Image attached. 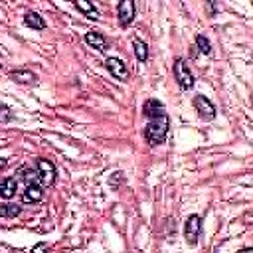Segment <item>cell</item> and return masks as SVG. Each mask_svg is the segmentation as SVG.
<instances>
[{"mask_svg": "<svg viewBox=\"0 0 253 253\" xmlns=\"http://www.w3.org/2000/svg\"><path fill=\"white\" fill-rule=\"evenodd\" d=\"M168 126H170V119H168L166 113L160 115V117H156V119H150L146 123V126H144V138H146V142L150 146L162 144L164 138H166V134H168Z\"/></svg>", "mask_w": 253, "mask_h": 253, "instance_id": "6da1fadb", "label": "cell"}, {"mask_svg": "<svg viewBox=\"0 0 253 253\" xmlns=\"http://www.w3.org/2000/svg\"><path fill=\"white\" fill-rule=\"evenodd\" d=\"M174 77H176L178 85H180L184 91H190V89L194 87V83H196L194 73L190 71V65L186 63L184 57H178V59L174 61Z\"/></svg>", "mask_w": 253, "mask_h": 253, "instance_id": "7a4b0ae2", "label": "cell"}, {"mask_svg": "<svg viewBox=\"0 0 253 253\" xmlns=\"http://www.w3.org/2000/svg\"><path fill=\"white\" fill-rule=\"evenodd\" d=\"M36 168H38V172H40L42 184H43L45 188H49V186L55 182V166H53V162L47 160V158H38V160H36Z\"/></svg>", "mask_w": 253, "mask_h": 253, "instance_id": "3957f363", "label": "cell"}, {"mask_svg": "<svg viewBox=\"0 0 253 253\" xmlns=\"http://www.w3.org/2000/svg\"><path fill=\"white\" fill-rule=\"evenodd\" d=\"M200 231H202V217L192 213L188 215L186 219V225H184V237L190 245H196L198 243V237H200Z\"/></svg>", "mask_w": 253, "mask_h": 253, "instance_id": "277c9868", "label": "cell"}, {"mask_svg": "<svg viewBox=\"0 0 253 253\" xmlns=\"http://www.w3.org/2000/svg\"><path fill=\"white\" fill-rule=\"evenodd\" d=\"M194 109H196L198 115H200L202 119H206V121H211V119H215V115H217L213 103H211L206 95H196V97H194Z\"/></svg>", "mask_w": 253, "mask_h": 253, "instance_id": "5b68a950", "label": "cell"}, {"mask_svg": "<svg viewBox=\"0 0 253 253\" xmlns=\"http://www.w3.org/2000/svg\"><path fill=\"white\" fill-rule=\"evenodd\" d=\"M117 18H119V26L126 28L132 24L134 20V2L132 0H123L117 6Z\"/></svg>", "mask_w": 253, "mask_h": 253, "instance_id": "8992f818", "label": "cell"}, {"mask_svg": "<svg viewBox=\"0 0 253 253\" xmlns=\"http://www.w3.org/2000/svg\"><path fill=\"white\" fill-rule=\"evenodd\" d=\"M43 190H45V186L42 182H30V184H26V188L22 192V202H26V204L40 202L43 198Z\"/></svg>", "mask_w": 253, "mask_h": 253, "instance_id": "52a82bcc", "label": "cell"}, {"mask_svg": "<svg viewBox=\"0 0 253 253\" xmlns=\"http://www.w3.org/2000/svg\"><path fill=\"white\" fill-rule=\"evenodd\" d=\"M105 65H107V69L111 71V75H113L115 79H119V81H126V79H128L126 65H125L119 57H107V59H105Z\"/></svg>", "mask_w": 253, "mask_h": 253, "instance_id": "ba28073f", "label": "cell"}, {"mask_svg": "<svg viewBox=\"0 0 253 253\" xmlns=\"http://www.w3.org/2000/svg\"><path fill=\"white\" fill-rule=\"evenodd\" d=\"M142 115L150 121V119H156V117H160V115H164V105L158 101V99H148V101H144V105H142Z\"/></svg>", "mask_w": 253, "mask_h": 253, "instance_id": "9c48e42d", "label": "cell"}, {"mask_svg": "<svg viewBox=\"0 0 253 253\" xmlns=\"http://www.w3.org/2000/svg\"><path fill=\"white\" fill-rule=\"evenodd\" d=\"M10 77L16 81V83H22V85H34L38 81V75L30 69H14L10 73Z\"/></svg>", "mask_w": 253, "mask_h": 253, "instance_id": "30bf717a", "label": "cell"}, {"mask_svg": "<svg viewBox=\"0 0 253 253\" xmlns=\"http://www.w3.org/2000/svg\"><path fill=\"white\" fill-rule=\"evenodd\" d=\"M85 42H87L91 47H97L99 51H107V40H105V36H103L101 32H95V30L87 32V34H85Z\"/></svg>", "mask_w": 253, "mask_h": 253, "instance_id": "8fae6325", "label": "cell"}, {"mask_svg": "<svg viewBox=\"0 0 253 253\" xmlns=\"http://www.w3.org/2000/svg\"><path fill=\"white\" fill-rule=\"evenodd\" d=\"M16 190H18V178L10 176V178H4V180H2V184H0V196H2L4 200L12 198V196L16 194Z\"/></svg>", "mask_w": 253, "mask_h": 253, "instance_id": "7c38bea8", "label": "cell"}, {"mask_svg": "<svg viewBox=\"0 0 253 253\" xmlns=\"http://www.w3.org/2000/svg\"><path fill=\"white\" fill-rule=\"evenodd\" d=\"M73 6H75L79 12H83L87 18H91V20H99V12H97L95 4H91V2H87V0H75Z\"/></svg>", "mask_w": 253, "mask_h": 253, "instance_id": "4fadbf2b", "label": "cell"}, {"mask_svg": "<svg viewBox=\"0 0 253 253\" xmlns=\"http://www.w3.org/2000/svg\"><path fill=\"white\" fill-rule=\"evenodd\" d=\"M24 24L28 26V28H32V30H45V20L40 16V14H36V12H28L26 16H24Z\"/></svg>", "mask_w": 253, "mask_h": 253, "instance_id": "5bb4252c", "label": "cell"}, {"mask_svg": "<svg viewBox=\"0 0 253 253\" xmlns=\"http://www.w3.org/2000/svg\"><path fill=\"white\" fill-rule=\"evenodd\" d=\"M132 47H134V55L138 61H146L148 59V45L142 40H132Z\"/></svg>", "mask_w": 253, "mask_h": 253, "instance_id": "9a60e30c", "label": "cell"}, {"mask_svg": "<svg viewBox=\"0 0 253 253\" xmlns=\"http://www.w3.org/2000/svg\"><path fill=\"white\" fill-rule=\"evenodd\" d=\"M20 206H16V204H2L0 206V215L2 217H16L18 213H20Z\"/></svg>", "mask_w": 253, "mask_h": 253, "instance_id": "2e32d148", "label": "cell"}, {"mask_svg": "<svg viewBox=\"0 0 253 253\" xmlns=\"http://www.w3.org/2000/svg\"><path fill=\"white\" fill-rule=\"evenodd\" d=\"M196 47L202 51V53H211V45H210V40L206 38V36H202V34H198L196 36Z\"/></svg>", "mask_w": 253, "mask_h": 253, "instance_id": "e0dca14e", "label": "cell"}, {"mask_svg": "<svg viewBox=\"0 0 253 253\" xmlns=\"http://www.w3.org/2000/svg\"><path fill=\"white\" fill-rule=\"evenodd\" d=\"M49 251V245L45 243V241H40V243H36L32 249H30V253H47Z\"/></svg>", "mask_w": 253, "mask_h": 253, "instance_id": "ac0fdd59", "label": "cell"}, {"mask_svg": "<svg viewBox=\"0 0 253 253\" xmlns=\"http://www.w3.org/2000/svg\"><path fill=\"white\" fill-rule=\"evenodd\" d=\"M12 117H14V115L10 113V109H8L6 105H2V117H0V121H2V123H8Z\"/></svg>", "mask_w": 253, "mask_h": 253, "instance_id": "d6986e66", "label": "cell"}, {"mask_svg": "<svg viewBox=\"0 0 253 253\" xmlns=\"http://www.w3.org/2000/svg\"><path fill=\"white\" fill-rule=\"evenodd\" d=\"M237 253H253V247H243V249H239Z\"/></svg>", "mask_w": 253, "mask_h": 253, "instance_id": "ffe728a7", "label": "cell"}, {"mask_svg": "<svg viewBox=\"0 0 253 253\" xmlns=\"http://www.w3.org/2000/svg\"><path fill=\"white\" fill-rule=\"evenodd\" d=\"M208 10H210L211 14H215V6H213V4H208Z\"/></svg>", "mask_w": 253, "mask_h": 253, "instance_id": "44dd1931", "label": "cell"}, {"mask_svg": "<svg viewBox=\"0 0 253 253\" xmlns=\"http://www.w3.org/2000/svg\"><path fill=\"white\" fill-rule=\"evenodd\" d=\"M251 105H253V93H251Z\"/></svg>", "mask_w": 253, "mask_h": 253, "instance_id": "7402d4cb", "label": "cell"}]
</instances>
